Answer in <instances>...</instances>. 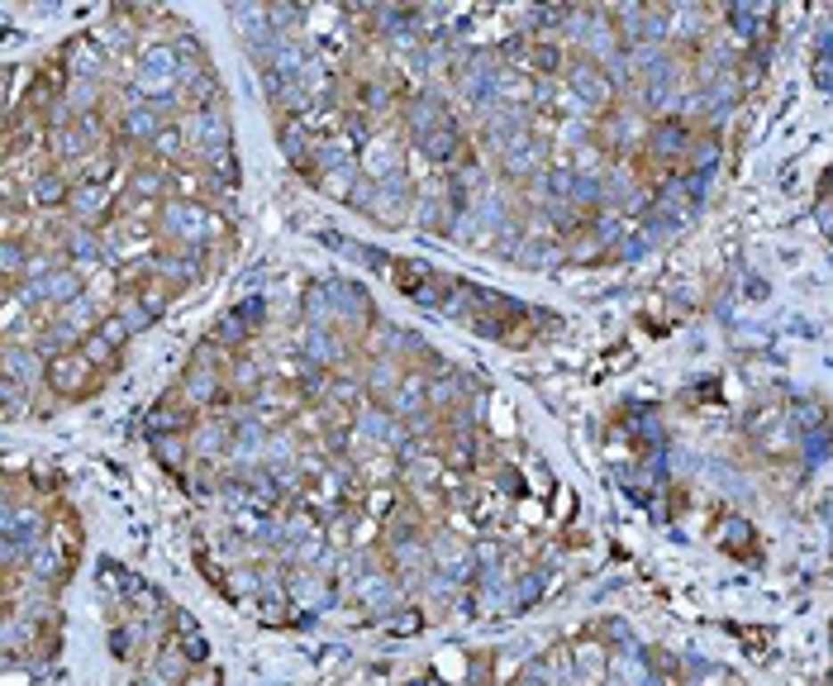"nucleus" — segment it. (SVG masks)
<instances>
[{
    "label": "nucleus",
    "instance_id": "obj_1",
    "mask_svg": "<svg viewBox=\"0 0 833 686\" xmlns=\"http://www.w3.org/2000/svg\"><path fill=\"white\" fill-rule=\"evenodd\" d=\"M95 372H101V367H95L86 353H62V358H53V367H48V381L58 391H91V381H95Z\"/></svg>",
    "mask_w": 833,
    "mask_h": 686
},
{
    "label": "nucleus",
    "instance_id": "obj_2",
    "mask_svg": "<svg viewBox=\"0 0 833 686\" xmlns=\"http://www.w3.org/2000/svg\"><path fill=\"white\" fill-rule=\"evenodd\" d=\"M152 448H158L162 458H167V462H172V468H176V448H182V438H162V434H158V438H152Z\"/></svg>",
    "mask_w": 833,
    "mask_h": 686
}]
</instances>
